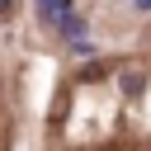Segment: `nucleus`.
<instances>
[{
  "mask_svg": "<svg viewBox=\"0 0 151 151\" xmlns=\"http://www.w3.org/2000/svg\"><path fill=\"white\" fill-rule=\"evenodd\" d=\"M38 5H52V0H38Z\"/></svg>",
  "mask_w": 151,
  "mask_h": 151,
  "instance_id": "7ed1b4c3",
  "label": "nucleus"
},
{
  "mask_svg": "<svg viewBox=\"0 0 151 151\" xmlns=\"http://www.w3.org/2000/svg\"><path fill=\"white\" fill-rule=\"evenodd\" d=\"M142 9H151V0H142Z\"/></svg>",
  "mask_w": 151,
  "mask_h": 151,
  "instance_id": "f03ea898",
  "label": "nucleus"
},
{
  "mask_svg": "<svg viewBox=\"0 0 151 151\" xmlns=\"http://www.w3.org/2000/svg\"><path fill=\"white\" fill-rule=\"evenodd\" d=\"M0 14H9V0H0Z\"/></svg>",
  "mask_w": 151,
  "mask_h": 151,
  "instance_id": "f257e3e1",
  "label": "nucleus"
}]
</instances>
